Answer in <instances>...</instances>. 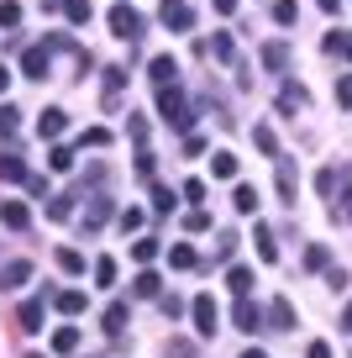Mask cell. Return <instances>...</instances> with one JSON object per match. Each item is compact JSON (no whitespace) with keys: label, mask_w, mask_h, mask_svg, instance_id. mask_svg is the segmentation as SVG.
<instances>
[{"label":"cell","mask_w":352,"mask_h":358,"mask_svg":"<svg viewBox=\"0 0 352 358\" xmlns=\"http://www.w3.org/2000/svg\"><path fill=\"white\" fill-rule=\"evenodd\" d=\"M268 322H274V332H289V327H295V306H289L284 295H279V301L268 306Z\"/></svg>","instance_id":"16"},{"label":"cell","mask_w":352,"mask_h":358,"mask_svg":"<svg viewBox=\"0 0 352 358\" xmlns=\"http://www.w3.org/2000/svg\"><path fill=\"white\" fill-rule=\"evenodd\" d=\"M43 316H47L43 301H27L22 311H16V322H22V332H43Z\"/></svg>","instance_id":"17"},{"label":"cell","mask_w":352,"mask_h":358,"mask_svg":"<svg viewBox=\"0 0 352 358\" xmlns=\"http://www.w3.org/2000/svg\"><path fill=\"white\" fill-rule=\"evenodd\" d=\"M337 106H352V74L337 79Z\"/></svg>","instance_id":"44"},{"label":"cell","mask_w":352,"mask_h":358,"mask_svg":"<svg viewBox=\"0 0 352 358\" xmlns=\"http://www.w3.org/2000/svg\"><path fill=\"white\" fill-rule=\"evenodd\" d=\"M210 53H216L221 64H237V48H231V32H216V37H210Z\"/></svg>","instance_id":"24"},{"label":"cell","mask_w":352,"mask_h":358,"mask_svg":"<svg viewBox=\"0 0 352 358\" xmlns=\"http://www.w3.org/2000/svg\"><path fill=\"white\" fill-rule=\"evenodd\" d=\"M184 227H189V232H205V227H210V216H205V211H200V206H195V211L184 216Z\"/></svg>","instance_id":"42"},{"label":"cell","mask_w":352,"mask_h":358,"mask_svg":"<svg viewBox=\"0 0 352 358\" xmlns=\"http://www.w3.org/2000/svg\"><path fill=\"white\" fill-rule=\"evenodd\" d=\"M158 16H163L168 32H189V6H184V0H163V11H158Z\"/></svg>","instance_id":"8"},{"label":"cell","mask_w":352,"mask_h":358,"mask_svg":"<svg viewBox=\"0 0 352 358\" xmlns=\"http://www.w3.org/2000/svg\"><path fill=\"white\" fill-rule=\"evenodd\" d=\"M126 137H132V143H147V122H142V116H132V122H126Z\"/></svg>","instance_id":"41"},{"label":"cell","mask_w":352,"mask_h":358,"mask_svg":"<svg viewBox=\"0 0 352 358\" xmlns=\"http://www.w3.org/2000/svg\"><path fill=\"white\" fill-rule=\"evenodd\" d=\"M316 190L321 195H337V169H321V174H316Z\"/></svg>","instance_id":"39"},{"label":"cell","mask_w":352,"mask_h":358,"mask_svg":"<svg viewBox=\"0 0 352 358\" xmlns=\"http://www.w3.org/2000/svg\"><path fill=\"white\" fill-rule=\"evenodd\" d=\"M126 316H132V311H126V306L116 301V306H105V316H100V327H105L110 337H122V332H126Z\"/></svg>","instance_id":"15"},{"label":"cell","mask_w":352,"mask_h":358,"mask_svg":"<svg viewBox=\"0 0 352 358\" xmlns=\"http://www.w3.org/2000/svg\"><path fill=\"white\" fill-rule=\"evenodd\" d=\"M16 116H22V111H16L11 101H0V137H11V132H16Z\"/></svg>","instance_id":"35"},{"label":"cell","mask_w":352,"mask_h":358,"mask_svg":"<svg viewBox=\"0 0 352 358\" xmlns=\"http://www.w3.org/2000/svg\"><path fill=\"white\" fill-rule=\"evenodd\" d=\"M158 116H163L174 132H184V137H189V127H195L189 101H184V90H179V85H163V90H158Z\"/></svg>","instance_id":"1"},{"label":"cell","mask_w":352,"mask_h":358,"mask_svg":"<svg viewBox=\"0 0 352 358\" xmlns=\"http://www.w3.org/2000/svg\"><path fill=\"white\" fill-rule=\"evenodd\" d=\"M237 243H242L237 232H221V237H216V258H231V253H237Z\"/></svg>","instance_id":"38"},{"label":"cell","mask_w":352,"mask_h":358,"mask_svg":"<svg viewBox=\"0 0 352 358\" xmlns=\"http://www.w3.org/2000/svg\"><path fill=\"white\" fill-rule=\"evenodd\" d=\"M179 195H184V201H205V185H200V179H184V185H179Z\"/></svg>","instance_id":"40"},{"label":"cell","mask_w":352,"mask_h":358,"mask_svg":"<svg viewBox=\"0 0 352 358\" xmlns=\"http://www.w3.org/2000/svg\"><path fill=\"white\" fill-rule=\"evenodd\" d=\"M11 27H22V6H16V0H0V32H11Z\"/></svg>","instance_id":"26"},{"label":"cell","mask_w":352,"mask_h":358,"mask_svg":"<svg viewBox=\"0 0 352 358\" xmlns=\"http://www.w3.org/2000/svg\"><path fill=\"white\" fill-rule=\"evenodd\" d=\"M6 85H11V69H6V64H0V95H6Z\"/></svg>","instance_id":"53"},{"label":"cell","mask_w":352,"mask_h":358,"mask_svg":"<svg viewBox=\"0 0 352 358\" xmlns=\"http://www.w3.org/2000/svg\"><path fill=\"white\" fill-rule=\"evenodd\" d=\"M132 258H137V264L158 258V237H137V243H132Z\"/></svg>","instance_id":"34"},{"label":"cell","mask_w":352,"mask_h":358,"mask_svg":"<svg viewBox=\"0 0 352 358\" xmlns=\"http://www.w3.org/2000/svg\"><path fill=\"white\" fill-rule=\"evenodd\" d=\"M110 216H116V201H110V195H89V206H85V227L89 232H100Z\"/></svg>","instance_id":"6"},{"label":"cell","mask_w":352,"mask_h":358,"mask_svg":"<svg viewBox=\"0 0 352 358\" xmlns=\"http://www.w3.org/2000/svg\"><path fill=\"white\" fill-rule=\"evenodd\" d=\"M226 285H231V295H253V268H226Z\"/></svg>","instance_id":"20"},{"label":"cell","mask_w":352,"mask_h":358,"mask_svg":"<svg viewBox=\"0 0 352 358\" xmlns=\"http://www.w3.org/2000/svg\"><path fill=\"white\" fill-rule=\"evenodd\" d=\"M295 16H300L295 0H279V6H274V22H279V27H295Z\"/></svg>","instance_id":"36"},{"label":"cell","mask_w":352,"mask_h":358,"mask_svg":"<svg viewBox=\"0 0 352 358\" xmlns=\"http://www.w3.org/2000/svg\"><path fill=\"white\" fill-rule=\"evenodd\" d=\"M342 332H352V301H347V311H342Z\"/></svg>","instance_id":"52"},{"label":"cell","mask_w":352,"mask_h":358,"mask_svg":"<svg viewBox=\"0 0 352 358\" xmlns=\"http://www.w3.org/2000/svg\"><path fill=\"white\" fill-rule=\"evenodd\" d=\"M153 206H158V211H174V190H163V185H158V190H153Z\"/></svg>","instance_id":"45"},{"label":"cell","mask_w":352,"mask_h":358,"mask_svg":"<svg viewBox=\"0 0 352 358\" xmlns=\"http://www.w3.org/2000/svg\"><path fill=\"white\" fill-rule=\"evenodd\" d=\"M253 143H258V153H268V158H279V137L268 132V127H253Z\"/></svg>","instance_id":"30"},{"label":"cell","mask_w":352,"mask_h":358,"mask_svg":"<svg viewBox=\"0 0 352 358\" xmlns=\"http://www.w3.org/2000/svg\"><path fill=\"white\" fill-rule=\"evenodd\" d=\"M0 179H6V185H22V179H32V174H27V164H22V153H0Z\"/></svg>","instance_id":"11"},{"label":"cell","mask_w":352,"mask_h":358,"mask_svg":"<svg viewBox=\"0 0 352 358\" xmlns=\"http://www.w3.org/2000/svg\"><path fill=\"white\" fill-rule=\"evenodd\" d=\"M263 306H253V295H237V306H231V322H237V332H258L263 327Z\"/></svg>","instance_id":"4"},{"label":"cell","mask_w":352,"mask_h":358,"mask_svg":"<svg viewBox=\"0 0 352 358\" xmlns=\"http://www.w3.org/2000/svg\"><path fill=\"white\" fill-rule=\"evenodd\" d=\"M64 16H68L74 27H85V22H89V0H64Z\"/></svg>","instance_id":"33"},{"label":"cell","mask_w":352,"mask_h":358,"mask_svg":"<svg viewBox=\"0 0 352 358\" xmlns=\"http://www.w3.org/2000/svg\"><path fill=\"white\" fill-rule=\"evenodd\" d=\"M47 58H53V43H37L22 53V74L27 79H47Z\"/></svg>","instance_id":"5"},{"label":"cell","mask_w":352,"mask_h":358,"mask_svg":"<svg viewBox=\"0 0 352 358\" xmlns=\"http://www.w3.org/2000/svg\"><path fill=\"white\" fill-rule=\"evenodd\" d=\"M321 11H342V0H321Z\"/></svg>","instance_id":"55"},{"label":"cell","mask_w":352,"mask_h":358,"mask_svg":"<svg viewBox=\"0 0 352 358\" xmlns=\"http://www.w3.org/2000/svg\"><path fill=\"white\" fill-rule=\"evenodd\" d=\"M210 174H216V179H237V158H231V153H216V158H210Z\"/></svg>","instance_id":"27"},{"label":"cell","mask_w":352,"mask_h":358,"mask_svg":"<svg viewBox=\"0 0 352 358\" xmlns=\"http://www.w3.org/2000/svg\"><path fill=\"white\" fill-rule=\"evenodd\" d=\"M231 206H237V211H242V216H258V190H253V185H237V195H231Z\"/></svg>","instance_id":"21"},{"label":"cell","mask_w":352,"mask_h":358,"mask_svg":"<svg viewBox=\"0 0 352 358\" xmlns=\"http://www.w3.org/2000/svg\"><path fill=\"white\" fill-rule=\"evenodd\" d=\"M85 301H89L85 290H58V295H53V306H58L64 316H79V311H85Z\"/></svg>","instance_id":"18"},{"label":"cell","mask_w":352,"mask_h":358,"mask_svg":"<svg viewBox=\"0 0 352 358\" xmlns=\"http://www.w3.org/2000/svg\"><path fill=\"white\" fill-rule=\"evenodd\" d=\"M110 32L122 37V43H137V37L147 32V22L132 11V6H116V11H110Z\"/></svg>","instance_id":"2"},{"label":"cell","mask_w":352,"mask_h":358,"mask_svg":"<svg viewBox=\"0 0 352 358\" xmlns=\"http://www.w3.org/2000/svg\"><path fill=\"white\" fill-rule=\"evenodd\" d=\"M142 222H147V216L137 211V206H126V211H122V232H126V237H132V232H142Z\"/></svg>","instance_id":"37"},{"label":"cell","mask_w":352,"mask_h":358,"mask_svg":"<svg viewBox=\"0 0 352 358\" xmlns=\"http://www.w3.org/2000/svg\"><path fill=\"white\" fill-rule=\"evenodd\" d=\"M168 264H174V268H195V248H189V243H174V248H168Z\"/></svg>","instance_id":"28"},{"label":"cell","mask_w":352,"mask_h":358,"mask_svg":"<svg viewBox=\"0 0 352 358\" xmlns=\"http://www.w3.org/2000/svg\"><path fill=\"white\" fill-rule=\"evenodd\" d=\"M147 74H153L158 90H163V85H179V64H174V58H153V64H147Z\"/></svg>","instance_id":"12"},{"label":"cell","mask_w":352,"mask_h":358,"mask_svg":"<svg viewBox=\"0 0 352 358\" xmlns=\"http://www.w3.org/2000/svg\"><path fill=\"white\" fill-rule=\"evenodd\" d=\"M342 58H352V32H347V37H342Z\"/></svg>","instance_id":"54"},{"label":"cell","mask_w":352,"mask_h":358,"mask_svg":"<svg viewBox=\"0 0 352 358\" xmlns=\"http://www.w3.org/2000/svg\"><path fill=\"white\" fill-rule=\"evenodd\" d=\"M189 316H195V332H200V337H216V322H221V311H216V295H195Z\"/></svg>","instance_id":"3"},{"label":"cell","mask_w":352,"mask_h":358,"mask_svg":"<svg viewBox=\"0 0 352 358\" xmlns=\"http://www.w3.org/2000/svg\"><path fill=\"white\" fill-rule=\"evenodd\" d=\"M53 348H58V353H74V348H79V327H58V332H53Z\"/></svg>","instance_id":"29"},{"label":"cell","mask_w":352,"mask_h":358,"mask_svg":"<svg viewBox=\"0 0 352 358\" xmlns=\"http://www.w3.org/2000/svg\"><path fill=\"white\" fill-rule=\"evenodd\" d=\"M47 164L58 169V174H68L74 169V148H64V143H53V153H47Z\"/></svg>","instance_id":"25"},{"label":"cell","mask_w":352,"mask_h":358,"mask_svg":"<svg viewBox=\"0 0 352 358\" xmlns=\"http://www.w3.org/2000/svg\"><path fill=\"white\" fill-rule=\"evenodd\" d=\"M105 143H110L105 127H89V132H85V148H105Z\"/></svg>","instance_id":"43"},{"label":"cell","mask_w":352,"mask_h":358,"mask_svg":"<svg viewBox=\"0 0 352 358\" xmlns=\"http://www.w3.org/2000/svg\"><path fill=\"white\" fill-rule=\"evenodd\" d=\"M0 222L11 227V232H22V227H27V222H32V211H27V206H22V201H0Z\"/></svg>","instance_id":"10"},{"label":"cell","mask_w":352,"mask_h":358,"mask_svg":"<svg viewBox=\"0 0 352 358\" xmlns=\"http://www.w3.org/2000/svg\"><path fill=\"white\" fill-rule=\"evenodd\" d=\"M64 127H68V116L58 111V106H47V111L37 116V132H43V137H64Z\"/></svg>","instance_id":"13"},{"label":"cell","mask_w":352,"mask_h":358,"mask_svg":"<svg viewBox=\"0 0 352 358\" xmlns=\"http://www.w3.org/2000/svg\"><path fill=\"white\" fill-rule=\"evenodd\" d=\"M132 295H137V301H158V295H163V280H158L153 268H142V274L132 280Z\"/></svg>","instance_id":"9"},{"label":"cell","mask_w":352,"mask_h":358,"mask_svg":"<svg viewBox=\"0 0 352 358\" xmlns=\"http://www.w3.org/2000/svg\"><path fill=\"white\" fill-rule=\"evenodd\" d=\"M305 358H331V348H326V343H310V348H305Z\"/></svg>","instance_id":"49"},{"label":"cell","mask_w":352,"mask_h":358,"mask_svg":"<svg viewBox=\"0 0 352 358\" xmlns=\"http://www.w3.org/2000/svg\"><path fill=\"white\" fill-rule=\"evenodd\" d=\"M331 211H337V216H352V190L342 195V206H331Z\"/></svg>","instance_id":"50"},{"label":"cell","mask_w":352,"mask_h":358,"mask_svg":"<svg viewBox=\"0 0 352 358\" xmlns=\"http://www.w3.org/2000/svg\"><path fill=\"white\" fill-rule=\"evenodd\" d=\"M253 243H258V258H263V264H274V258H279V243H274V232H268V227H258Z\"/></svg>","instance_id":"22"},{"label":"cell","mask_w":352,"mask_h":358,"mask_svg":"<svg viewBox=\"0 0 352 358\" xmlns=\"http://www.w3.org/2000/svg\"><path fill=\"white\" fill-rule=\"evenodd\" d=\"M305 264H310V268H326V264H331V258H326V248H321V243H316V248H310V253H305Z\"/></svg>","instance_id":"46"},{"label":"cell","mask_w":352,"mask_h":358,"mask_svg":"<svg viewBox=\"0 0 352 358\" xmlns=\"http://www.w3.org/2000/svg\"><path fill=\"white\" fill-rule=\"evenodd\" d=\"M242 358H268V353H263V348H247V353H242Z\"/></svg>","instance_id":"56"},{"label":"cell","mask_w":352,"mask_h":358,"mask_svg":"<svg viewBox=\"0 0 352 358\" xmlns=\"http://www.w3.org/2000/svg\"><path fill=\"white\" fill-rule=\"evenodd\" d=\"M47 216H53V222H68V216H74V195H47Z\"/></svg>","instance_id":"23"},{"label":"cell","mask_w":352,"mask_h":358,"mask_svg":"<svg viewBox=\"0 0 352 358\" xmlns=\"http://www.w3.org/2000/svg\"><path fill=\"white\" fill-rule=\"evenodd\" d=\"M27 280H32V264H27V258H11V264L0 268V290H22Z\"/></svg>","instance_id":"7"},{"label":"cell","mask_w":352,"mask_h":358,"mask_svg":"<svg viewBox=\"0 0 352 358\" xmlns=\"http://www.w3.org/2000/svg\"><path fill=\"white\" fill-rule=\"evenodd\" d=\"M168 358H195V348H189V343H179V337H174V343H168Z\"/></svg>","instance_id":"48"},{"label":"cell","mask_w":352,"mask_h":358,"mask_svg":"<svg viewBox=\"0 0 352 358\" xmlns=\"http://www.w3.org/2000/svg\"><path fill=\"white\" fill-rule=\"evenodd\" d=\"M210 6H216L221 16H231V11H237V0H210Z\"/></svg>","instance_id":"51"},{"label":"cell","mask_w":352,"mask_h":358,"mask_svg":"<svg viewBox=\"0 0 352 358\" xmlns=\"http://www.w3.org/2000/svg\"><path fill=\"white\" fill-rule=\"evenodd\" d=\"M305 106H310L305 85H284V95H279V111H305Z\"/></svg>","instance_id":"19"},{"label":"cell","mask_w":352,"mask_h":358,"mask_svg":"<svg viewBox=\"0 0 352 358\" xmlns=\"http://www.w3.org/2000/svg\"><path fill=\"white\" fill-rule=\"evenodd\" d=\"M27 358H43V353H27Z\"/></svg>","instance_id":"57"},{"label":"cell","mask_w":352,"mask_h":358,"mask_svg":"<svg viewBox=\"0 0 352 358\" xmlns=\"http://www.w3.org/2000/svg\"><path fill=\"white\" fill-rule=\"evenodd\" d=\"M137 174H142V179H153V153H147V148L137 153Z\"/></svg>","instance_id":"47"},{"label":"cell","mask_w":352,"mask_h":358,"mask_svg":"<svg viewBox=\"0 0 352 358\" xmlns=\"http://www.w3.org/2000/svg\"><path fill=\"white\" fill-rule=\"evenodd\" d=\"M95 285H100V290L116 285V258H95Z\"/></svg>","instance_id":"32"},{"label":"cell","mask_w":352,"mask_h":358,"mask_svg":"<svg viewBox=\"0 0 352 358\" xmlns=\"http://www.w3.org/2000/svg\"><path fill=\"white\" fill-rule=\"evenodd\" d=\"M258 58H263V69H268V74H284V69H289V48H284V43H268Z\"/></svg>","instance_id":"14"},{"label":"cell","mask_w":352,"mask_h":358,"mask_svg":"<svg viewBox=\"0 0 352 358\" xmlns=\"http://www.w3.org/2000/svg\"><path fill=\"white\" fill-rule=\"evenodd\" d=\"M58 268H64V274H85V258H79L74 248H58Z\"/></svg>","instance_id":"31"}]
</instances>
